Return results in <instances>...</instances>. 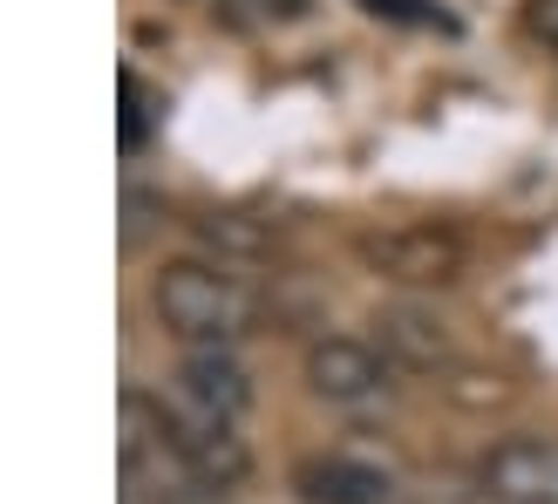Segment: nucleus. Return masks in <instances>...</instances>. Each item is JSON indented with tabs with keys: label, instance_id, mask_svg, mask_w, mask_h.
I'll list each match as a JSON object with an SVG mask.
<instances>
[{
	"label": "nucleus",
	"instance_id": "obj_5",
	"mask_svg": "<svg viewBox=\"0 0 558 504\" xmlns=\"http://www.w3.org/2000/svg\"><path fill=\"white\" fill-rule=\"evenodd\" d=\"M477 491L490 504H558V436H505L477 457Z\"/></svg>",
	"mask_w": 558,
	"mask_h": 504
},
{
	"label": "nucleus",
	"instance_id": "obj_4",
	"mask_svg": "<svg viewBox=\"0 0 558 504\" xmlns=\"http://www.w3.org/2000/svg\"><path fill=\"white\" fill-rule=\"evenodd\" d=\"M157 430H163L171 457L191 470V484H198V491H232V484H245V470H253V451H245L239 430L218 423V416L163 409V403H157Z\"/></svg>",
	"mask_w": 558,
	"mask_h": 504
},
{
	"label": "nucleus",
	"instance_id": "obj_2",
	"mask_svg": "<svg viewBox=\"0 0 558 504\" xmlns=\"http://www.w3.org/2000/svg\"><path fill=\"white\" fill-rule=\"evenodd\" d=\"M306 388L333 409H381L396 396V361L375 341H354V334H327V341L306 348Z\"/></svg>",
	"mask_w": 558,
	"mask_h": 504
},
{
	"label": "nucleus",
	"instance_id": "obj_1",
	"mask_svg": "<svg viewBox=\"0 0 558 504\" xmlns=\"http://www.w3.org/2000/svg\"><path fill=\"white\" fill-rule=\"evenodd\" d=\"M150 307L184 348H239L245 334H259V293L239 273L205 266V260L163 266L150 279Z\"/></svg>",
	"mask_w": 558,
	"mask_h": 504
},
{
	"label": "nucleus",
	"instance_id": "obj_6",
	"mask_svg": "<svg viewBox=\"0 0 558 504\" xmlns=\"http://www.w3.org/2000/svg\"><path fill=\"white\" fill-rule=\"evenodd\" d=\"M178 396H184V409H198V416L239 423V416L253 409V375H245V361L232 348H191L184 369H178Z\"/></svg>",
	"mask_w": 558,
	"mask_h": 504
},
{
	"label": "nucleus",
	"instance_id": "obj_3",
	"mask_svg": "<svg viewBox=\"0 0 558 504\" xmlns=\"http://www.w3.org/2000/svg\"><path fill=\"white\" fill-rule=\"evenodd\" d=\"M361 260L396 287H450L463 273V239L450 226H429V218H409V226H381L361 239Z\"/></svg>",
	"mask_w": 558,
	"mask_h": 504
},
{
	"label": "nucleus",
	"instance_id": "obj_9",
	"mask_svg": "<svg viewBox=\"0 0 558 504\" xmlns=\"http://www.w3.org/2000/svg\"><path fill=\"white\" fill-rule=\"evenodd\" d=\"M117 89H123V151H144L150 144V89H144V75H130L123 69V82H117Z\"/></svg>",
	"mask_w": 558,
	"mask_h": 504
},
{
	"label": "nucleus",
	"instance_id": "obj_7",
	"mask_svg": "<svg viewBox=\"0 0 558 504\" xmlns=\"http://www.w3.org/2000/svg\"><path fill=\"white\" fill-rule=\"evenodd\" d=\"M293 491L306 504H396V478H388L381 464H368V457H348V451L306 457L293 470Z\"/></svg>",
	"mask_w": 558,
	"mask_h": 504
},
{
	"label": "nucleus",
	"instance_id": "obj_8",
	"mask_svg": "<svg viewBox=\"0 0 558 504\" xmlns=\"http://www.w3.org/2000/svg\"><path fill=\"white\" fill-rule=\"evenodd\" d=\"M375 327H381V355L402 361V369H436V361L450 355V341H442V321H429L423 307H388Z\"/></svg>",
	"mask_w": 558,
	"mask_h": 504
},
{
	"label": "nucleus",
	"instance_id": "obj_10",
	"mask_svg": "<svg viewBox=\"0 0 558 504\" xmlns=\"http://www.w3.org/2000/svg\"><path fill=\"white\" fill-rule=\"evenodd\" d=\"M524 21H532V35L558 55V0H524Z\"/></svg>",
	"mask_w": 558,
	"mask_h": 504
}]
</instances>
